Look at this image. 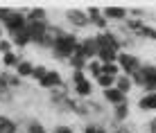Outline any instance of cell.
Masks as SVG:
<instances>
[{"label": "cell", "instance_id": "1", "mask_svg": "<svg viewBox=\"0 0 156 133\" xmlns=\"http://www.w3.org/2000/svg\"><path fill=\"white\" fill-rule=\"evenodd\" d=\"M77 47H79L77 34H75V32H63V34L55 41V45H52L50 54L55 56L57 61H68V59L75 54V52H77Z\"/></svg>", "mask_w": 156, "mask_h": 133}, {"label": "cell", "instance_id": "2", "mask_svg": "<svg viewBox=\"0 0 156 133\" xmlns=\"http://www.w3.org/2000/svg\"><path fill=\"white\" fill-rule=\"evenodd\" d=\"M25 9H27V7H25ZM25 9H12L9 16L0 23L5 27V34H7V36H14L16 32L25 29V25H27V20H25Z\"/></svg>", "mask_w": 156, "mask_h": 133}, {"label": "cell", "instance_id": "3", "mask_svg": "<svg viewBox=\"0 0 156 133\" xmlns=\"http://www.w3.org/2000/svg\"><path fill=\"white\" fill-rule=\"evenodd\" d=\"M118 66H120V70H125L127 77H131L133 72H138V70H140L138 56L129 54V52H120V54H118Z\"/></svg>", "mask_w": 156, "mask_h": 133}, {"label": "cell", "instance_id": "4", "mask_svg": "<svg viewBox=\"0 0 156 133\" xmlns=\"http://www.w3.org/2000/svg\"><path fill=\"white\" fill-rule=\"evenodd\" d=\"M66 20L68 25H70L73 29H84L90 25L88 16H86V12H82V9H66Z\"/></svg>", "mask_w": 156, "mask_h": 133}, {"label": "cell", "instance_id": "5", "mask_svg": "<svg viewBox=\"0 0 156 133\" xmlns=\"http://www.w3.org/2000/svg\"><path fill=\"white\" fill-rule=\"evenodd\" d=\"M63 84H66V81H63V77H61V72H59V70H48L45 77L39 81V86H41L43 90H48V93H50V90L61 88Z\"/></svg>", "mask_w": 156, "mask_h": 133}, {"label": "cell", "instance_id": "6", "mask_svg": "<svg viewBox=\"0 0 156 133\" xmlns=\"http://www.w3.org/2000/svg\"><path fill=\"white\" fill-rule=\"evenodd\" d=\"M48 25H50L48 20H45V23H27V25H25V29H27V34H30V39H32V43L41 45L43 41H45Z\"/></svg>", "mask_w": 156, "mask_h": 133}, {"label": "cell", "instance_id": "7", "mask_svg": "<svg viewBox=\"0 0 156 133\" xmlns=\"http://www.w3.org/2000/svg\"><path fill=\"white\" fill-rule=\"evenodd\" d=\"M77 52H82L86 56V61H93L98 59V43H95L93 36H86V39H79V47Z\"/></svg>", "mask_w": 156, "mask_h": 133}, {"label": "cell", "instance_id": "8", "mask_svg": "<svg viewBox=\"0 0 156 133\" xmlns=\"http://www.w3.org/2000/svg\"><path fill=\"white\" fill-rule=\"evenodd\" d=\"M86 16H88L90 25H95L100 32H106V27H109V20L104 18V14H102L100 7H88V9H86Z\"/></svg>", "mask_w": 156, "mask_h": 133}, {"label": "cell", "instance_id": "9", "mask_svg": "<svg viewBox=\"0 0 156 133\" xmlns=\"http://www.w3.org/2000/svg\"><path fill=\"white\" fill-rule=\"evenodd\" d=\"M73 97L75 99H90V95H93V81L90 79H84V81H77L73 84Z\"/></svg>", "mask_w": 156, "mask_h": 133}, {"label": "cell", "instance_id": "10", "mask_svg": "<svg viewBox=\"0 0 156 133\" xmlns=\"http://www.w3.org/2000/svg\"><path fill=\"white\" fill-rule=\"evenodd\" d=\"M140 72H143V79H145L143 88L147 93H156V68L154 66H143Z\"/></svg>", "mask_w": 156, "mask_h": 133}, {"label": "cell", "instance_id": "11", "mask_svg": "<svg viewBox=\"0 0 156 133\" xmlns=\"http://www.w3.org/2000/svg\"><path fill=\"white\" fill-rule=\"evenodd\" d=\"M102 97H104V102H106V104H111V106H120V104H125V102H127V95H122L118 88L102 90Z\"/></svg>", "mask_w": 156, "mask_h": 133}, {"label": "cell", "instance_id": "12", "mask_svg": "<svg viewBox=\"0 0 156 133\" xmlns=\"http://www.w3.org/2000/svg\"><path fill=\"white\" fill-rule=\"evenodd\" d=\"M0 61H2V70H16V66H18L20 61H23V56H20V52H7V54L0 56Z\"/></svg>", "mask_w": 156, "mask_h": 133}, {"label": "cell", "instance_id": "13", "mask_svg": "<svg viewBox=\"0 0 156 133\" xmlns=\"http://www.w3.org/2000/svg\"><path fill=\"white\" fill-rule=\"evenodd\" d=\"M25 20H27V23H45V20H48V12L43 7L25 9Z\"/></svg>", "mask_w": 156, "mask_h": 133}, {"label": "cell", "instance_id": "14", "mask_svg": "<svg viewBox=\"0 0 156 133\" xmlns=\"http://www.w3.org/2000/svg\"><path fill=\"white\" fill-rule=\"evenodd\" d=\"M102 14H104L106 20H125L129 16V12L125 7H104V9H102Z\"/></svg>", "mask_w": 156, "mask_h": 133}, {"label": "cell", "instance_id": "15", "mask_svg": "<svg viewBox=\"0 0 156 133\" xmlns=\"http://www.w3.org/2000/svg\"><path fill=\"white\" fill-rule=\"evenodd\" d=\"M9 41L14 43V47H18V50H25L30 43H32V39H30V34H27V29H20V32H16L14 36H7Z\"/></svg>", "mask_w": 156, "mask_h": 133}, {"label": "cell", "instance_id": "16", "mask_svg": "<svg viewBox=\"0 0 156 133\" xmlns=\"http://www.w3.org/2000/svg\"><path fill=\"white\" fill-rule=\"evenodd\" d=\"M34 66H36L34 61H30V59H23V61L18 63V66H16V77H20V79H32Z\"/></svg>", "mask_w": 156, "mask_h": 133}, {"label": "cell", "instance_id": "17", "mask_svg": "<svg viewBox=\"0 0 156 133\" xmlns=\"http://www.w3.org/2000/svg\"><path fill=\"white\" fill-rule=\"evenodd\" d=\"M0 133H20L18 122L12 120L9 115H0Z\"/></svg>", "mask_w": 156, "mask_h": 133}, {"label": "cell", "instance_id": "18", "mask_svg": "<svg viewBox=\"0 0 156 133\" xmlns=\"http://www.w3.org/2000/svg\"><path fill=\"white\" fill-rule=\"evenodd\" d=\"M86 63H88V61H86V56L82 54V52H75V54L70 56V59H68V66H70L73 68V70H86Z\"/></svg>", "mask_w": 156, "mask_h": 133}, {"label": "cell", "instance_id": "19", "mask_svg": "<svg viewBox=\"0 0 156 133\" xmlns=\"http://www.w3.org/2000/svg\"><path fill=\"white\" fill-rule=\"evenodd\" d=\"M86 77H88V79H98L100 77V74H102V63L98 61V59H93V61H88V63H86Z\"/></svg>", "mask_w": 156, "mask_h": 133}, {"label": "cell", "instance_id": "20", "mask_svg": "<svg viewBox=\"0 0 156 133\" xmlns=\"http://www.w3.org/2000/svg\"><path fill=\"white\" fill-rule=\"evenodd\" d=\"M138 108L140 111H156V93H147L145 97L138 102Z\"/></svg>", "mask_w": 156, "mask_h": 133}, {"label": "cell", "instance_id": "21", "mask_svg": "<svg viewBox=\"0 0 156 133\" xmlns=\"http://www.w3.org/2000/svg\"><path fill=\"white\" fill-rule=\"evenodd\" d=\"M115 88L120 90L122 95H127L129 90L133 88V81H131V77H127V74H120V77L115 79Z\"/></svg>", "mask_w": 156, "mask_h": 133}, {"label": "cell", "instance_id": "22", "mask_svg": "<svg viewBox=\"0 0 156 133\" xmlns=\"http://www.w3.org/2000/svg\"><path fill=\"white\" fill-rule=\"evenodd\" d=\"M25 133H50L43 126V122H39V120H30L27 124H25Z\"/></svg>", "mask_w": 156, "mask_h": 133}, {"label": "cell", "instance_id": "23", "mask_svg": "<svg viewBox=\"0 0 156 133\" xmlns=\"http://www.w3.org/2000/svg\"><path fill=\"white\" fill-rule=\"evenodd\" d=\"M95 84L102 88V90H109V88H115V77H109V74H100L95 79Z\"/></svg>", "mask_w": 156, "mask_h": 133}, {"label": "cell", "instance_id": "24", "mask_svg": "<svg viewBox=\"0 0 156 133\" xmlns=\"http://www.w3.org/2000/svg\"><path fill=\"white\" fill-rule=\"evenodd\" d=\"M129 115V104H120V106H113V120L115 122H125Z\"/></svg>", "mask_w": 156, "mask_h": 133}, {"label": "cell", "instance_id": "25", "mask_svg": "<svg viewBox=\"0 0 156 133\" xmlns=\"http://www.w3.org/2000/svg\"><path fill=\"white\" fill-rule=\"evenodd\" d=\"M102 74H109V77H120V66H118V61L115 63H104L102 66Z\"/></svg>", "mask_w": 156, "mask_h": 133}, {"label": "cell", "instance_id": "26", "mask_svg": "<svg viewBox=\"0 0 156 133\" xmlns=\"http://www.w3.org/2000/svg\"><path fill=\"white\" fill-rule=\"evenodd\" d=\"M45 72H48V68L43 66V63H36V66H34V72H32V79H34V81L39 84L41 79L45 77Z\"/></svg>", "mask_w": 156, "mask_h": 133}, {"label": "cell", "instance_id": "27", "mask_svg": "<svg viewBox=\"0 0 156 133\" xmlns=\"http://www.w3.org/2000/svg\"><path fill=\"white\" fill-rule=\"evenodd\" d=\"M7 52H14V43L7 39V36H5V39L0 41V56H2V54H7Z\"/></svg>", "mask_w": 156, "mask_h": 133}, {"label": "cell", "instance_id": "28", "mask_svg": "<svg viewBox=\"0 0 156 133\" xmlns=\"http://www.w3.org/2000/svg\"><path fill=\"white\" fill-rule=\"evenodd\" d=\"M82 133H106V129L102 124H86Z\"/></svg>", "mask_w": 156, "mask_h": 133}, {"label": "cell", "instance_id": "29", "mask_svg": "<svg viewBox=\"0 0 156 133\" xmlns=\"http://www.w3.org/2000/svg\"><path fill=\"white\" fill-rule=\"evenodd\" d=\"M84 79H88V77H86V72L73 70V74H70V86H73V84H77V81H84Z\"/></svg>", "mask_w": 156, "mask_h": 133}, {"label": "cell", "instance_id": "30", "mask_svg": "<svg viewBox=\"0 0 156 133\" xmlns=\"http://www.w3.org/2000/svg\"><path fill=\"white\" fill-rule=\"evenodd\" d=\"M50 133H75V131H73V126H68V124H57Z\"/></svg>", "mask_w": 156, "mask_h": 133}, {"label": "cell", "instance_id": "31", "mask_svg": "<svg viewBox=\"0 0 156 133\" xmlns=\"http://www.w3.org/2000/svg\"><path fill=\"white\" fill-rule=\"evenodd\" d=\"M149 131H152V133H156V118H154L152 122H149Z\"/></svg>", "mask_w": 156, "mask_h": 133}, {"label": "cell", "instance_id": "32", "mask_svg": "<svg viewBox=\"0 0 156 133\" xmlns=\"http://www.w3.org/2000/svg\"><path fill=\"white\" fill-rule=\"evenodd\" d=\"M5 36H7V34H5V27H2V25H0V41H2Z\"/></svg>", "mask_w": 156, "mask_h": 133}, {"label": "cell", "instance_id": "33", "mask_svg": "<svg viewBox=\"0 0 156 133\" xmlns=\"http://www.w3.org/2000/svg\"><path fill=\"white\" fill-rule=\"evenodd\" d=\"M20 133H25V131H20Z\"/></svg>", "mask_w": 156, "mask_h": 133}, {"label": "cell", "instance_id": "34", "mask_svg": "<svg viewBox=\"0 0 156 133\" xmlns=\"http://www.w3.org/2000/svg\"><path fill=\"white\" fill-rule=\"evenodd\" d=\"M0 72H2V70H0Z\"/></svg>", "mask_w": 156, "mask_h": 133}]
</instances>
